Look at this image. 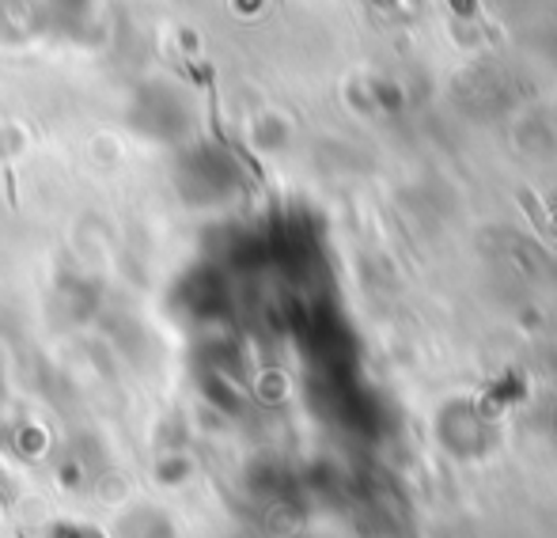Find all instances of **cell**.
I'll use <instances>...</instances> for the list:
<instances>
[{"mask_svg": "<svg viewBox=\"0 0 557 538\" xmlns=\"http://www.w3.org/2000/svg\"><path fill=\"white\" fill-rule=\"evenodd\" d=\"M50 538H107V535L96 531V527H88V524H58L50 531Z\"/></svg>", "mask_w": 557, "mask_h": 538, "instance_id": "cell-1", "label": "cell"}]
</instances>
